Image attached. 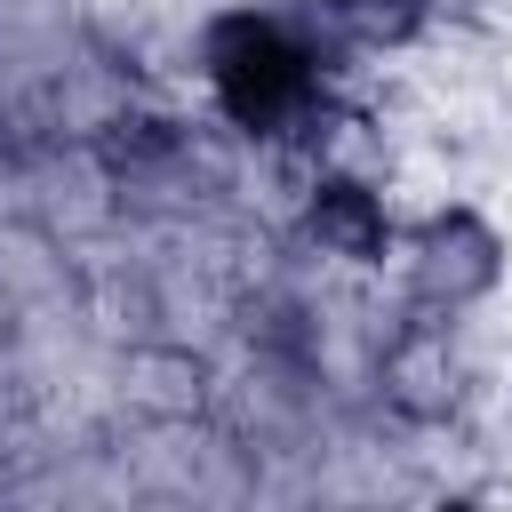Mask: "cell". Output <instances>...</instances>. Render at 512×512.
<instances>
[{"label":"cell","instance_id":"cell-1","mask_svg":"<svg viewBox=\"0 0 512 512\" xmlns=\"http://www.w3.org/2000/svg\"><path fill=\"white\" fill-rule=\"evenodd\" d=\"M200 80L224 128L248 144H312L336 120V48L328 24L280 0H232L200 16Z\"/></svg>","mask_w":512,"mask_h":512},{"label":"cell","instance_id":"cell-2","mask_svg":"<svg viewBox=\"0 0 512 512\" xmlns=\"http://www.w3.org/2000/svg\"><path fill=\"white\" fill-rule=\"evenodd\" d=\"M400 288H408V312H432V320H464L480 304L504 296L512 280V232L480 208V200H440L424 216L400 224Z\"/></svg>","mask_w":512,"mask_h":512},{"label":"cell","instance_id":"cell-3","mask_svg":"<svg viewBox=\"0 0 512 512\" xmlns=\"http://www.w3.org/2000/svg\"><path fill=\"white\" fill-rule=\"evenodd\" d=\"M296 232L320 256L352 264V272H384L400 256V216H392L384 184L360 176V168H320L304 184V200H296Z\"/></svg>","mask_w":512,"mask_h":512},{"label":"cell","instance_id":"cell-4","mask_svg":"<svg viewBox=\"0 0 512 512\" xmlns=\"http://www.w3.org/2000/svg\"><path fill=\"white\" fill-rule=\"evenodd\" d=\"M384 400L408 424H448L464 400V360H456V320L416 312L392 344H384Z\"/></svg>","mask_w":512,"mask_h":512},{"label":"cell","instance_id":"cell-5","mask_svg":"<svg viewBox=\"0 0 512 512\" xmlns=\"http://www.w3.org/2000/svg\"><path fill=\"white\" fill-rule=\"evenodd\" d=\"M280 8H296V16L328 24V32L360 40V48H408V40H424V32H432L424 0H280Z\"/></svg>","mask_w":512,"mask_h":512},{"label":"cell","instance_id":"cell-6","mask_svg":"<svg viewBox=\"0 0 512 512\" xmlns=\"http://www.w3.org/2000/svg\"><path fill=\"white\" fill-rule=\"evenodd\" d=\"M480 8H488V0H424V16H432V24H472Z\"/></svg>","mask_w":512,"mask_h":512},{"label":"cell","instance_id":"cell-7","mask_svg":"<svg viewBox=\"0 0 512 512\" xmlns=\"http://www.w3.org/2000/svg\"><path fill=\"white\" fill-rule=\"evenodd\" d=\"M432 512H504V504H480V496H440Z\"/></svg>","mask_w":512,"mask_h":512}]
</instances>
